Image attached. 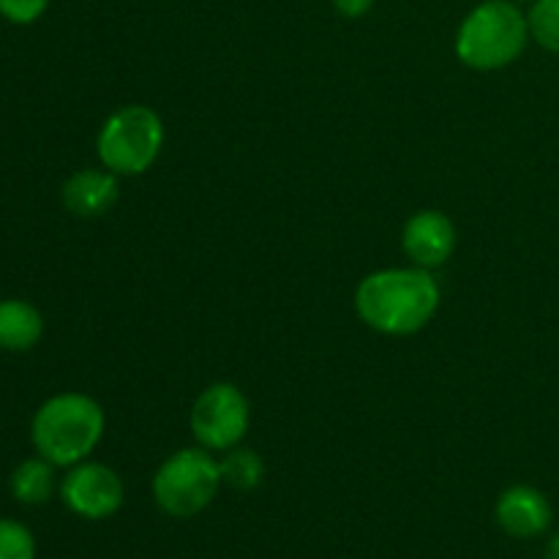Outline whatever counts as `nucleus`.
<instances>
[{"mask_svg": "<svg viewBox=\"0 0 559 559\" xmlns=\"http://www.w3.org/2000/svg\"><path fill=\"white\" fill-rule=\"evenodd\" d=\"M440 309V284L418 265L382 267L369 273L355 289L360 322L382 336H413L435 320Z\"/></svg>", "mask_w": 559, "mask_h": 559, "instance_id": "f257e3e1", "label": "nucleus"}, {"mask_svg": "<svg viewBox=\"0 0 559 559\" xmlns=\"http://www.w3.org/2000/svg\"><path fill=\"white\" fill-rule=\"evenodd\" d=\"M107 415L102 404L85 393H58L36 409L31 420V440L38 456L55 467H74L85 462L102 442Z\"/></svg>", "mask_w": 559, "mask_h": 559, "instance_id": "f03ea898", "label": "nucleus"}, {"mask_svg": "<svg viewBox=\"0 0 559 559\" xmlns=\"http://www.w3.org/2000/svg\"><path fill=\"white\" fill-rule=\"evenodd\" d=\"M527 44V14L516 0H484L462 20L453 47L467 69L500 71L516 63Z\"/></svg>", "mask_w": 559, "mask_h": 559, "instance_id": "7ed1b4c3", "label": "nucleus"}, {"mask_svg": "<svg viewBox=\"0 0 559 559\" xmlns=\"http://www.w3.org/2000/svg\"><path fill=\"white\" fill-rule=\"evenodd\" d=\"M164 140V120L156 109L126 104L102 123L96 136L98 162L118 178H136L156 164Z\"/></svg>", "mask_w": 559, "mask_h": 559, "instance_id": "20e7f679", "label": "nucleus"}, {"mask_svg": "<svg viewBox=\"0 0 559 559\" xmlns=\"http://www.w3.org/2000/svg\"><path fill=\"white\" fill-rule=\"evenodd\" d=\"M218 459L205 448H183L164 459L153 475V500L167 516L191 519L205 511L222 489Z\"/></svg>", "mask_w": 559, "mask_h": 559, "instance_id": "39448f33", "label": "nucleus"}, {"mask_svg": "<svg viewBox=\"0 0 559 559\" xmlns=\"http://www.w3.org/2000/svg\"><path fill=\"white\" fill-rule=\"evenodd\" d=\"M189 424L191 435L205 451H233L249 435L251 404L233 382H213L197 396Z\"/></svg>", "mask_w": 559, "mask_h": 559, "instance_id": "423d86ee", "label": "nucleus"}, {"mask_svg": "<svg viewBox=\"0 0 559 559\" xmlns=\"http://www.w3.org/2000/svg\"><path fill=\"white\" fill-rule=\"evenodd\" d=\"M60 497L71 513L91 522L115 516L123 506V480L112 467L102 462H80L69 467L60 484Z\"/></svg>", "mask_w": 559, "mask_h": 559, "instance_id": "0eeeda50", "label": "nucleus"}, {"mask_svg": "<svg viewBox=\"0 0 559 559\" xmlns=\"http://www.w3.org/2000/svg\"><path fill=\"white\" fill-rule=\"evenodd\" d=\"M456 224L442 211H418L407 218L402 233V249L409 262L426 271L442 267L456 251Z\"/></svg>", "mask_w": 559, "mask_h": 559, "instance_id": "6e6552de", "label": "nucleus"}, {"mask_svg": "<svg viewBox=\"0 0 559 559\" xmlns=\"http://www.w3.org/2000/svg\"><path fill=\"white\" fill-rule=\"evenodd\" d=\"M495 516L497 524L511 538L530 540L538 538V535H544L551 527L555 511H551L549 497L535 489V486H511L497 500Z\"/></svg>", "mask_w": 559, "mask_h": 559, "instance_id": "1a4fd4ad", "label": "nucleus"}, {"mask_svg": "<svg viewBox=\"0 0 559 559\" xmlns=\"http://www.w3.org/2000/svg\"><path fill=\"white\" fill-rule=\"evenodd\" d=\"M120 197L118 175L109 173L107 167L76 169L63 183L60 200L66 211L76 218H98L115 207Z\"/></svg>", "mask_w": 559, "mask_h": 559, "instance_id": "9d476101", "label": "nucleus"}, {"mask_svg": "<svg viewBox=\"0 0 559 559\" xmlns=\"http://www.w3.org/2000/svg\"><path fill=\"white\" fill-rule=\"evenodd\" d=\"M44 336V317L33 304L20 298L0 300V349L27 353Z\"/></svg>", "mask_w": 559, "mask_h": 559, "instance_id": "9b49d317", "label": "nucleus"}, {"mask_svg": "<svg viewBox=\"0 0 559 559\" xmlns=\"http://www.w3.org/2000/svg\"><path fill=\"white\" fill-rule=\"evenodd\" d=\"M55 464L44 456L25 459L20 467L11 473V495L22 506H44L55 495Z\"/></svg>", "mask_w": 559, "mask_h": 559, "instance_id": "f8f14e48", "label": "nucleus"}, {"mask_svg": "<svg viewBox=\"0 0 559 559\" xmlns=\"http://www.w3.org/2000/svg\"><path fill=\"white\" fill-rule=\"evenodd\" d=\"M218 467H222V484L235 491H254L265 478V462L260 459V453L243 445L224 451Z\"/></svg>", "mask_w": 559, "mask_h": 559, "instance_id": "ddd939ff", "label": "nucleus"}, {"mask_svg": "<svg viewBox=\"0 0 559 559\" xmlns=\"http://www.w3.org/2000/svg\"><path fill=\"white\" fill-rule=\"evenodd\" d=\"M530 38L559 55V0H535L527 11Z\"/></svg>", "mask_w": 559, "mask_h": 559, "instance_id": "4468645a", "label": "nucleus"}, {"mask_svg": "<svg viewBox=\"0 0 559 559\" xmlns=\"http://www.w3.org/2000/svg\"><path fill=\"white\" fill-rule=\"evenodd\" d=\"M0 559H36V538L16 519H0Z\"/></svg>", "mask_w": 559, "mask_h": 559, "instance_id": "2eb2a0df", "label": "nucleus"}, {"mask_svg": "<svg viewBox=\"0 0 559 559\" xmlns=\"http://www.w3.org/2000/svg\"><path fill=\"white\" fill-rule=\"evenodd\" d=\"M49 9V0H0V16L11 25H33Z\"/></svg>", "mask_w": 559, "mask_h": 559, "instance_id": "dca6fc26", "label": "nucleus"}, {"mask_svg": "<svg viewBox=\"0 0 559 559\" xmlns=\"http://www.w3.org/2000/svg\"><path fill=\"white\" fill-rule=\"evenodd\" d=\"M331 3L333 9L342 16H347V20H360V16H366L374 9L377 0H331Z\"/></svg>", "mask_w": 559, "mask_h": 559, "instance_id": "f3484780", "label": "nucleus"}, {"mask_svg": "<svg viewBox=\"0 0 559 559\" xmlns=\"http://www.w3.org/2000/svg\"><path fill=\"white\" fill-rule=\"evenodd\" d=\"M544 559H559V533L555 535V538H549V544H546Z\"/></svg>", "mask_w": 559, "mask_h": 559, "instance_id": "a211bd4d", "label": "nucleus"}, {"mask_svg": "<svg viewBox=\"0 0 559 559\" xmlns=\"http://www.w3.org/2000/svg\"><path fill=\"white\" fill-rule=\"evenodd\" d=\"M516 3H535V0H516Z\"/></svg>", "mask_w": 559, "mask_h": 559, "instance_id": "6ab92c4d", "label": "nucleus"}, {"mask_svg": "<svg viewBox=\"0 0 559 559\" xmlns=\"http://www.w3.org/2000/svg\"><path fill=\"white\" fill-rule=\"evenodd\" d=\"M0 300H3V298H0Z\"/></svg>", "mask_w": 559, "mask_h": 559, "instance_id": "aec40b11", "label": "nucleus"}]
</instances>
